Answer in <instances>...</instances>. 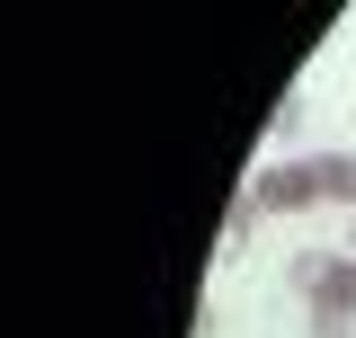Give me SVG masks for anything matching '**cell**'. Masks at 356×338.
<instances>
[{"mask_svg":"<svg viewBox=\"0 0 356 338\" xmlns=\"http://www.w3.org/2000/svg\"><path fill=\"white\" fill-rule=\"evenodd\" d=\"M312 187H321L330 205H356V152H321V161H312Z\"/></svg>","mask_w":356,"mask_h":338,"instance_id":"3","label":"cell"},{"mask_svg":"<svg viewBox=\"0 0 356 338\" xmlns=\"http://www.w3.org/2000/svg\"><path fill=\"white\" fill-rule=\"evenodd\" d=\"M250 196H259V214H303V205H321L312 161H267L259 178H250Z\"/></svg>","mask_w":356,"mask_h":338,"instance_id":"2","label":"cell"},{"mask_svg":"<svg viewBox=\"0 0 356 338\" xmlns=\"http://www.w3.org/2000/svg\"><path fill=\"white\" fill-rule=\"evenodd\" d=\"M312 321H321V338H348V330H356V258H330V267H321V285H312Z\"/></svg>","mask_w":356,"mask_h":338,"instance_id":"1","label":"cell"},{"mask_svg":"<svg viewBox=\"0 0 356 338\" xmlns=\"http://www.w3.org/2000/svg\"><path fill=\"white\" fill-rule=\"evenodd\" d=\"M348 258H356V223H348Z\"/></svg>","mask_w":356,"mask_h":338,"instance_id":"4","label":"cell"}]
</instances>
